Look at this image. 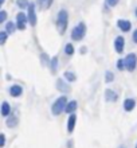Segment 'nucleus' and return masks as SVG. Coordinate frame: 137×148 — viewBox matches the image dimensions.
<instances>
[{"label": "nucleus", "mask_w": 137, "mask_h": 148, "mask_svg": "<svg viewBox=\"0 0 137 148\" xmlns=\"http://www.w3.org/2000/svg\"><path fill=\"white\" fill-rule=\"evenodd\" d=\"M8 38V32L7 31H0V45H4L5 40Z\"/></svg>", "instance_id": "412c9836"}, {"label": "nucleus", "mask_w": 137, "mask_h": 148, "mask_svg": "<svg viewBox=\"0 0 137 148\" xmlns=\"http://www.w3.org/2000/svg\"><path fill=\"white\" fill-rule=\"evenodd\" d=\"M15 28H16V26L12 22H8L7 23V26H5V31L8 32V34H14V31H15Z\"/></svg>", "instance_id": "aec40b11"}, {"label": "nucleus", "mask_w": 137, "mask_h": 148, "mask_svg": "<svg viewBox=\"0 0 137 148\" xmlns=\"http://www.w3.org/2000/svg\"><path fill=\"white\" fill-rule=\"evenodd\" d=\"M85 34H86V24L83 23V22H81L78 26H75V27L73 28V31H71V39H73V40H81V39H83Z\"/></svg>", "instance_id": "7ed1b4c3"}, {"label": "nucleus", "mask_w": 137, "mask_h": 148, "mask_svg": "<svg viewBox=\"0 0 137 148\" xmlns=\"http://www.w3.org/2000/svg\"><path fill=\"white\" fill-rule=\"evenodd\" d=\"M81 53H82V54H83V53H86V49H85V47H82V49H81Z\"/></svg>", "instance_id": "c756f323"}, {"label": "nucleus", "mask_w": 137, "mask_h": 148, "mask_svg": "<svg viewBox=\"0 0 137 148\" xmlns=\"http://www.w3.org/2000/svg\"><path fill=\"white\" fill-rule=\"evenodd\" d=\"M65 78H66L69 82H74L75 79H77V77H75V74L73 73V71H65Z\"/></svg>", "instance_id": "6ab92c4d"}, {"label": "nucleus", "mask_w": 137, "mask_h": 148, "mask_svg": "<svg viewBox=\"0 0 137 148\" xmlns=\"http://www.w3.org/2000/svg\"><path fill=\"white\" fill-rule=\"evenodd\" d=\"M28 14H27V20L32 27L36 26V12H35V5L34 4H28Z\"/></svg>", "instance_id": "39448f33"}, {"label": "nucleus", "mask_w": 137, "mask_h": 148, "mask_svg": "<svg viewBox=\"0 0 137 148\" xmlns=\"http://www.w3.org/2000/svg\"><path fill=\"white\" fill-rule=\"evenodd\" d=\"M27 16L24 15L23 12H19L18 15H16V27L19 28V30H24L26 28V23H27Z\"/></svg>", "instance_id": "423d86ee"}, {"label": "nucleus", "mask_w": 137, "mask_h": 148, "mask_svg": "<svg viewBox=\"0 0 137 148\" xmlns=\"http://www.w3.org/2000/svg\"><path fill=\"white\" fill-rule=\"evenodd\" d=\"M50 69H51V71H52V73H55V71L58 70V58H57V57H54V58L51 59Z\"/></svg>", "instance_id": "a211bd4d"}, {"label": "nucleus", "mask_w": 137, "mask_h": 148, "mask_svg": "<svg viewBox=\"0 0 137 148\" xmlns=\"http://www.w3.org/2000/svg\"><path fill=\"white\" fill-rule=\"evenodd\" d=\"M57 88H58V90H61V92H69V86L66 85V82L62 81V79H58L57 81Z\"/></svg>", "instance_id": "dca6fc26"}, {"label": "nucleus", "mask_w": 137, "mask_h": 148, "mask_svg": "<svg viewBox=\"0 0 137 148\" xmlns=\"http://www.w3.org/2000/svg\"><path fill=\"white\" fill-rule=\"evenodd\" d=\"M52 1H54V0H38V7H39V10H42V11H46V10H48V8L51 7Z\"/></svg>", "instance_id": "ddd939ff"}, {"label": "nucleus", "mask_w": 137, "mask_h": 148, "mask_svg": "<svg viewBox=\"0 0 137 148\" xmlns=\"http://www.w3.org/2000/svg\"><path fill=\"white\" fill-rule=\"evenodd\" d=\"M1 114L3 116H8L10 114V112H11V106H10V104H8L7 101H4L3 104H1Z\"/></svg>", "instance_id": "2eb2a0df"}, {"label": "nucleus", "mask_w": 137, "mask_h": 148, "mask_svg": "<svg viewBox=\"0 0 137 148\" xmlns=\"http://www.w3.org/2000/svg\"><path fill=\"white\" fill-rule=\"evenodd\" d=\"M5 19H7V12H5V11H0V24L3 23Z\"/></svg>", "instance_id": "bb28decb"}, {"label": "nucleus", "mask_w": 137, "mask_h": 148, "mask_svg": "<svg viewBox=\"0 0 137 148\" xmlns=\"http://www.w3.org/2000/svg\"><path fill=\"white\" fill-rule=\"evenodd\" d=\"M77 106H78V104H77V101H70L66 104V108H65V110H66L67 113H74V110L77 109Z\"/></svg>", "instance_id": "4468645a"}, {"label": "nucleus", "mask_w": 137, "mask_h": 148, "mask_svg": "<svg viewBox=\"0 0 137 148\" xmlns=\"http://www.w3.org/2000/svg\"><path fill=\"white\" fill-rule=\"evenodd\" d=\"M117 93L116 92H113V90H110V89H106L105 90V100L106 101H109V102H116L117 101Z\"/></svg>", "instance_id": "9d476101"}, {"label": "nucleus", "mask_w": 137, "mask_h": 148, "mask_svg": "<svg viewBox=\"0 0 137 148\" xmlns=\"http://www.w3.org/2000/svg\"><path fill=\"white\" fill-rule=\"evenodd\" d=\"M4 144H5V136L1 133L0 135V147H4Z\"/></svg>", "instance_id": "cd10ccee"}, {"label": "nucleus", "mask_w": 137, "mask_h": 148, "mask_svg": "<svg viewBox=\"0 0 137 148\" xmlns=\"http://www.w3.org/2000/svg\"><path fill=\"white\" fill-rule=\"evenodd\" d=\"M134 12H136V18H137V8H136V11H134Z\"/></svg>", "instance_id": "2f4dec72"}, {"label": "nucleus", "mask_w": 137, "mask_h": 148, "mask_svg": "<svg viewBox=\"0 0 137 148\" xmlns=\"http://www.w3.org/2000/svg\"><path fill=\"white\" fill-rule=\"evenodd\" d=\"M22 93H23V88L20 85H12L10 88V94L12 97H19V96H22Z\"/></svg>", "instance_id": "9b49d317"}, {"label": "nucleus", "mask_w": 137, "mask_h": 148, "mask_svg": "<svg viewBox=\"0 0 137 148\" xmlns=\"http://www.w3.org/2000/svg\"><path fill=\"white\" fill-rule=\"evenodd\" d=\"M134 106H136V101H134L133 98H126L125 101H124V109H125L126 112L133 110Z\"/></svg>", "instance_id": "f8f14e48"}, {"label": "nucleus", "mask_w": 137, "mask_h": 148, "mask_svg": "<svg viewBox=\"0 0 137 148\" xmlns=\"http://www.w3.org/2000/svg\"><path fill=\"white\" fill-rule=\"evenodd\" d=\"M65 53H66L67 55H73L74 54V46H73V45H66V47H65Z\"/></svg>", "instance_id": "4be33fe9"}, {"label": "nucleus", "mask_w": 137, "mask_h": 148, "mask_svg": "<svg viewBox=\"0 0 137 148\" xmlns=\"http://www.w3.org/2000/svg\"><path fill=\"white\" fill-rule=\"evenodd\" d=\"M120 0H106V5H109V7H116L118 4Z\"/></svg>", "instance_id": "a878e982"}, {"label": "nucleus", "mask_w": 137, "mask_h": 148, "mask_svg": "<svg viewBox=\"0 0 137 148\" xmlns=\"http://www.w3.org/2000/svg\"><path fill=\"white\" fill-rule=\"evenodd\" d=\"M75 123H77V116L74 113H71L70 117H69V121H67V132L71 133L75 128Z\"/></svg>", "instance_id": "1a4fd4ad"}, {"label": "nucleus", "mask_w": 137, "mask_h": 148, "mask_svg": "<svg viewBox=\"0 0 137 148\" xmlns=\"http://www.w3.org/2000/svg\"><path fill=\"white\" fill-rule=\"evenodd\" d=\"M117 26H118V28L124 32H128L130 28H132V24H130L129 20H124V19L117 20Z\"/></svg>", "instance_id": "0eeeda50"}, {"label": "nucleus", "mask_w": 137, "mask_h": 148, "mask_svg": "<svg viewBox=\"0 0 137 148\" xmlns=\"http://www.w3.org/2000/svg\"><path fill=\"white\" fill-rule=\"evenodd\" d=\"M118 148H125V147H122V145H121V147H118Z\"/></svg>", "instance_id": "473e14b6"}, {"label": "nucleus", "mask_w": 137, "mask_h": 148, "mask_svg": "<svg viewBox=\"0 0 137 148\" xmlns=\"http://www.w3.org/2000/svg\"><path fill=\"white\" fill-rule=\"evenodd\" d=\"M67 23H69V14L66 10H61L57 18V28H58L59 34H63L67 28Z\"/></svg>", "instance_id": "f257e3e1"}, {"label": "nucleus", "mask_w": 137, "mask_h": 148, "mask_svg": "<svg viewBox=\"0 0 137 148\" xmlns=\"http://www.w3.org/2000/svg\"><path fill=\"white\" fill-rule=\"evenodd\" d=\"M66 104H67L66 96H61L59 98H57V101H55L54 104H52V106H51V112H52V114H55V116L61 114V113L65 110V108H66Z\"/></svg>", "instance_id": "f03ea898"}, {"label": "nucleus", "mask_w": 137, "mask_h": 148, "mask_svg": "<svg viewBox=\"0 0 137 148\" xmlns=\"http://www.w3.org/2000/svg\"><path fill=\"white\" fill-rule=\"evenodd\" d=\"M136 148H137V145H136Z\"/></svg>", "instance_id": "72a5a7b5"}, {"label": "nucleus", "mask_w": 137, "mask_h": 148, "mask_svg": "<svg viewBox=\"0 0 137 148\" xmlns=\"http://www.w3.org/2000/svg\"><path fill=\"white\" fill-rule=\"evenodd\" d=\"M117 69L118 70H124L125 69V61L124 59H118L117 61Z\"/></svg>", "instance_id": "b1692460"}, {"label": "nucleus", "mask_w": 137, "mask_h": 148, "mask_svg": "<svg viewBox=\"0 0 137 148\" xmlns=\"http://www.w3.org/2000/svg\"><path fill=\"white\" fill-rule=\"evenodd\" d=\"M3 3H4V0H0V7L3 5Z\"/></svg>", "instance_id": "7c9ffc66"}, {"label": "nucleus", "mask_w": 137, "mask_h": 148, "mask_svg": "<svg viewBox=\"0 0 137 148\" xmlns=\"http://www.w3.org/2000/svg\"><path fill=\"white\" fill-rule=\"evenodd\" d=\"M28 1L27 0H18V5H19L20 8H26V7H28Z\"/></svg>", "instance_id": "393cba45"}, {"label": "nucleus", "mask_w": 137, "mask_h": 148, "mask_svg": "<svg viewBox=\"0 0 137 148\" xmlns=\"http://www.w3.org/2000/svg\"><path fill=\"white\" fill-rule=\"evenodd\" d=\"M18 124V119H16V116H10L7 120V127L8 128H14L15 125Z\"/></svg>", "instance_id": "f3484780"}, {"label": "nucleus", "mask_w": 137, "mask_h": 148, "mask_svg": "<svg viewBox=\"0 0 137 148\" xmlns=\"http://www.w3.org/2000/svg\"><path fill=\"white\" fill-rule=\"evenodd\" d=\"M125 61V69L126 70H129V71H133L134 69H136V65H137V57L136 54H129V55H126V58L124 59Z\"/></svg>", "instance_id": "20e7f679"}, {"label": "nucleus", "mask_w": 137, "mask_h": 148, "mask_svg": "<svg viewBox=\"0 0 137 148\" xmlns=\"http://www.w3.org/2000/svg\"><path fill=\"white\" fill-rule=\"evenodd\" d=\"M133 42H134V43H137V30L133 32Z\"/></svg>", "instance_id": "c85d7f7f"}, {"label": "nucleus", "mask_w": 137, "mask_h": 148, "mask_svg": "<svg viewBox=\"0 0 137 148\" xmlns=\"http://www.w3.org/2000/svg\"><path fill=\"white\" fill-rule=\"evenodd\" d=\"M113 79H114L113 73H112V71H106V73H105V81L106 82H112Z\"/></svg>", "instance_id": "5701e85b"}, {"label": "nucleus", "mask_w": 137, "mask_h": 148, "mask_svg": "<svg viewBox=\"0 0 137 148\" xmlns=\"http://www.w3.org/2000/svg\"><path fill=\"white\" fill-rule=\"evenodd\" d=\"M124 45H125V39L122 36H117L116 40H114V49L117 53H122L124 51Z\"/></svg>", "instance_id": "6e6552de"}]
</instances>
